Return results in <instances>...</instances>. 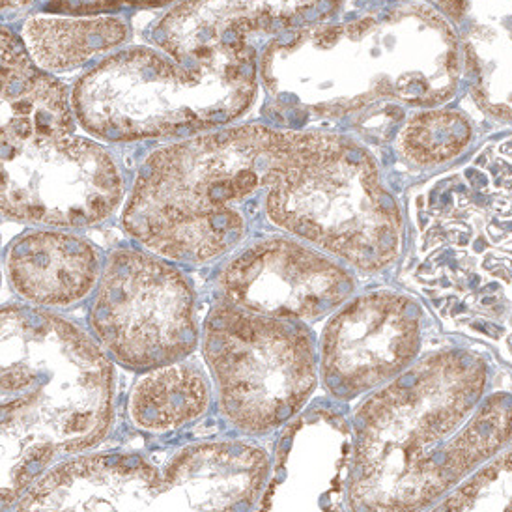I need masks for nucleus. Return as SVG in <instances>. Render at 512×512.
<instances>
[{
	"instance_id": "nucleus-1",
	"label": "nucleus",
	"mask_w": 512,
	"mask_h": 512,
	"mask_svg": "<svg viewBox=\"0 0 512 512\" xmlns=\"http://www.w3.org/2000/svg\"><path fill=\"white\" fill-rule=\"evenodd\" d=\"M481 352L419 357L350 415V512H425L512 447V393H488Z\"/></svg>"
},
{
	"instance_id": "nucleus-2",
	"label": "nucleus",
	"mask_w": 512,
	"mask_h": 512,
	"mask_svg": "<svg viewBox=\"0 0 512 512\" xmlns=\"http://www.w3.org/2000/svg\"><path fill=\"white\" fill-rule=\"evenodd\" d=\"M458 64L447 21L408 4L286 30L258 57V81L268 94L266 114L288 126L299 116H342L376 101L438 105L455 92Z\"/></svg>"
},
{
	"instance_id": "nucleus-3",
	"label": "nucleus",
	"mask_w": 512,
	"mask_h": 512,
	"mask_svg": "<svg viewBox=\"0 0 512 512\" xmlns=\"http://www.w3.org/2000/svg\"><path fill=\"white\" fill-rule=\"evenodd\" d=\"M0 335V509L10 512L47 471L109 440L116 363L88 329L27 303L2 307Z\"/></svg>"
},
{
	"instance_id": "nucleus-4",
	"label": "nucleus",
	"mask_w": 512,
	"mask_h": 512,
	"mask_svg": "<svg viewBox=\"0 0 512 512\" xmlns=\"http://www.w3.org/2000/svg\"><path fill=\"white\" fill-rule=\"evenodd\" d=\"M305 131L245 124L167 144L146 157L122 228L172 264L206 266L236 251Z\"/></svg>"
},
{
	"instance_id": "nucleus-5",
	"label": "nucleus",
	"mask_w": 512,
	"mask_h": 512,
	"mask_svg": "<svg viewBox=\"0 0 512 512\" xmlns=\"http://www.w3.org/2000/svg\"><path fill=\"white\" fill-rule=\"evenodd\" d=\"M270 470L271 449L242 438L94 451L47 471L10 512H249Z\"/></svg>"
},
{
	"instance_id": "nucleus-6",
	"label": "nucleus",
	"mask_w": 512,
	"mask_h": 512,
	"mask_svg": "<svg viewBox=\"0 0 512 512\" xmlns=\"http://www.w3.org/2000/svg\"><path fill=\"white\" fill-rule=\"evenodd\" d=\"M258 53L251 42L180 64L154 47H129L90 68L75 83L81 128L109 143L189 139L225 128L258 94Z\"/></svg>"
},
{
	"instance_id": "nucleus-7",
	"label": "nucleus",
	"mask_w": 512,
	"mask_h": 512,
	"mask_svg": "<svg viewBox=\"0 0 512 512\" xmlns=\"http://www.w3.org/2000/svg\"><path fill=\"white\" fill-rule=\"evenodd\" d=\"M262 206L273 227L357 270H384L399 256V204L376 159L354 139L305 131Z\"/></svg>"
},
{
	"instance_id": "nucleus-8",
	"label": "nucleus",
	"mask_w": 512,
	"mask_h": 512,
	"mask_svg": "<svg viewBox=\"0 0 512 512\" xmlns=\"http://www.w3.org/2000/svg\"><path fill=\"white\" fill-rule=\"evenodd\" d=\"M200 350L217 413L234 438L279 434L313 402L320 384L318 341L298 320L249 313L217 299L202 322Z\"/></svg>"
},
{
	"instance_id": "nucleus-9",
	"label": "nucleus",
	"mask_w": 512,
	"mask_h": 512,
	"mask_svg": "<svg viewBox=\"0 0 512 512\" xmlns=\"http://www.w3.org/2000/svg\"><path fill=\"white\" fill-rule=\"evenodd\" d=\"M88 331L131 372L184 361L202 339L197 292L169 260L143 247H120L105 258Z\"/></svg>"
},
{
	"instance_id": "nucleus-10",
	"label": "nucleus",
	"mask_w": 512,
	"mask_h": 512,
	"mask_svg": "<svg viewBox=\"0 0 512 512\" xmlns=\"http://www.w3.org/2000/svg\"><path fill=\"white\" fill-rule=\"evenodd\" d=\"M0 174L2 215L29 225L94 227L126 197L124 172L109 148L72 135L2 150Z\"/></svg>"
},
{
	"instance_id": "nucleus-11",
	"label": "nucleus",
	"mask_w": 512,
	"mask_h": 512,
	"mask_svg": "<svg viewBox=\"0 0 512 512\" xmlns=\"http://www.w3.org/2000/svg\"><path fill=\"white\" fill-rule=\"evenodd\" d=\"M425 313L415 299L378 290L354 296L329 316L318 339L320 384L350 404L393 382L421 357Z\"/></svg>"
},
{
	"instance_id": "nucleus-12",
	"label": "nucleus",
	"mask_w": 512,
	"mask_h": 512,
	"mask_svg": "<svg viewBox=\"0 0 512 512\" xmlns=\"http://www.w3.org/2000/svg\"><path fill=\"white\" fill-rule=\"evenodd\" d=\"M219 301L249 313L309 324L354 298L356 279L305 243L268 236L247 243L215 277Z\"/></svg>"
},
{
	"instance_id": "nucleus-13",
	"label": "nucleus",
	"mask_w": 512,
	"mask_h": 512,
	"mask_svg": "<svg viewBox=\"0 0 512 512\" xmlns=\"http://www.w3.org/2000/svg\"><path fill=\"white\" fill-rule=\"evenodd\" d=\"M352 456L342 404L313 400L277 434L268 481L249 512H350Z\"/></svg>"
},
{
	"instance_id": "nucleus-14",
	"label": "nucleus",
	"mask_w": 512,
	"mask_h": 512,
	"mask_svg": "<svg viewBox=\"0 0 512 512\" xmlns=\"http://www.w3.org/2000/svg\"><path fill=\"white\" fill-rule=\"evenodd\" d=\"M329 10L335 8L316 2H182L157 19L148 40L187 66L255 34L313 25V15Z\"/></svg>"
},
{
	"instance_id": "nucleus-15",
	"label": "nucleus",
	"mask_w": 512,
	"mask_h": 512,
	"mask_svg": "<svg viewBox=\"0 0 512 512\" xmlns=\"http://www.w3.org/2000/svg\"><path fill=\"white\" fill-rule=\"evenodd\" d=\"M100 249L66 230H32L6 253V277L27 305L68 309L88 298L103 271Z\"/></svg>"
},
{
	"instance_id": "nucleus-16",
	"label": "nucleus",
	"mask_w": 512,
	"mask_h": 512,
	"mask_svg": "<svg viewBox=\"0 0 512 512\" xmlns=\"http://www.w3.org/2000/svg\"><path fill=\"white\" fill-rule=\"evenodd\" d=\"M2 150L70 137L75 111L68 86L43 72L21 36L2 25Z\"/></svg>"
},
{
	"instance_id": "nucleus-17",
	"label": "nucleus",
	"mask_w": 512,
	"mask_h": 512,
	"mask_svg": "<svg viewBox=\"0 0 512 512\" xmlns=\"http://www.w3.org/2000/svg\"><path fill=\"white\" fill-rule=\"evenodd\" d=\"M214 397L212 378L184 359L139 376L129 391V421L144 434L167 436L202 421Z\"/></svg>"
},
{
	"instance_id": "nucleus-18",
	"label": "nucleus",
	"mask_w": 512,
	"mask_h": 512,
	"mask_svg": "<svg viewBox=\"0 0 512 512\" xmlns=\"http://www.w3.org/2000/svg\"><path fill=\"white\" fill-rule=\"evenodd\" d=\"M19 36L43 72H72L128 42L129 25L109 14H36L23 23Z\"/></svg>"
},
{
	"instance_id": "nucleus-19",
	"label": "nucleus",
	"mask_w": 512,
	"mask_h": 512,
	"mask_svg": "<svg viewBox=\"0 0 512 512\" xmlns=\"http://www.w3.org/2000/svg\"><path fill=\"white\" fill-rule=\"evenodd\" d=\"M473 96L486 111L512 120V32L477 29L466 43Z\"/></svg>"
},
{
	"instance_id": "nucleus-20",
	"label": "nucleus",
	"mask_w": 512,
	"mask_h": 512,
	"mask_svg": "<svg viewBox=\"0 0 512 512\" xmlns=\"http://www.w3.org/2000/svg\"><path fill=\"white\" fill-rule=\"evenodd\" d=\"M470 122L453 111L415 114L399 137L400 154L417 167H430L458 156L470 143Z\"/></svg>"
},
{
	"instance_id": "nucleus-21",
	"label": "nucleus",
	"mask_w": 512,
	"mask_h": 512,
	"mask_svg": "<svg viewBox=\"0 0 512 512\" xmlns=\"http://www.w3.org/2000/svg\"><path fill=\"white\" fill-rule=\"evenodd\" d=\"M425 512H512V447Z\"/></svg>"
}]
</instances>
